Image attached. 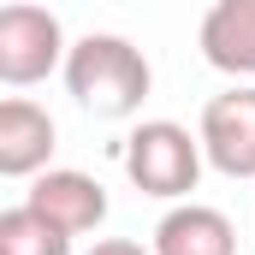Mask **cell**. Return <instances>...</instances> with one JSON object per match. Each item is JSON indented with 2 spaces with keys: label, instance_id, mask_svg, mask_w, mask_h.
I'll list each match as a JSON object with an SVG mask.
<instances>
[{
  "label": "cell",
  "instance_id": "6da1fadb",
  "mask_svg": "<svg viewBox=\"0 0 255 255\" xmlns=\"http://www.w3.org/2000/svg\"><path fill=\"white\" fill-rule=\"evenodd\" d=\"M65 89L83 113L95 119H130L142 113L148 89H154V71L142 60V48L130 36H113V30H89L71 42L65 54Z\"/></svg>",
  "mask_w": 255,
  "mask_h": 255
},
{
  "label": "cell",
  "instance_id": "7a4b0ae2",
  "mask_svg": "<svg viewBox=\"0 0 255 255\" xmlns=\"http://www.w3.org/2000/svg\"><path fill=\"white\" fill-rule=\"evenodd\" d=\"M202 136H190L178 119H142L125 136V172L154 202H184L202 178Z\"/></svg>",
  "mask_w": 255,
  "mask_h": 255
},
{
  "label": "cell",
  "instance_id": "3957f363",
  "mask_svg": "<svg viewBox=\"0 0 255 255\" xmlns=\"http://www.w3.org/2000/svg\"><path fill=\"white\" fill-rule=\"evenodd\" d=\"M65 24L48 6H30V0H12L0 12V83L6 89H30L42 77L65 71Z\"/></svg>",
  "mask_w": 255,
  "mask_h": 255
},
{
  "label": "cell",
  "instance_id": "277c9868",
  "mask_svg": "<svg viewBox=\"0 0 255 255\" xmlns=\"http://www.w3.org/2000/svg\"><path fill=\"white\" fill-rule=\"evenodd\" d=\"M202 154L226 178H255V83H232L202 107Z\"/></svg>",
  "mask_w": 255,
  "mask_h": 255
},
{
  "label": "cell",
  "instance_id": "5b68a950",
  "mask_svg": "<svg viewBox=\"0 0 255 255\" xmlns=\"http://www.w3.org/2000/svg\"><path fill=\"white\" fill-rule=\"evenodd\" d=\"M24 202H30L36 214H48L60 232H71V238H83V232H95V226L107 220V190H101V178L71 172V166L36 172L30 190H24Z\"/></svg>",
  "mask_w": 255,
  "mask_h": 255
},
{
  "label": "cell",
  "instance_id": "8992f818",
  "mask_svg": "<svg viewBox=\"0 0 255 255\" xmlns=\"http://www.w3.org/2000/svg\"><path fill=\"white\" fill-rule=\"evenodd\" d=\"M54 142H60V130H54V113L48 107H36L30 95H6L0 101V172L6 178L48 172Z\"/></svg>",
  "mask_w": 255,
  "mask_h": 255
},
{
  "label": "cell",
  "instance_id": "52a82bcc",
  "mask_svg": "<svg viewBox=\"0 0 255 255\" xmlns=\"http://www.w3.org/2000/svg\"><path fill=\"white\" fill-rule=\"evenodd\" d=\"M196 48L226 77H255V0H214L202 12Z\"/></svg>",
  "mask_w": 255,
  "mask_h": 255
},
{
  "label": "cell",
  "instance_id": "ba28073f",
  "mask_svg": "<svg viewBox=\"0 0 255 255\" xmlns=\"http://www.w3.org/2000/svg\"><path fill=\"white\" fill-rule=\"evenodd\" d=\"M154 255H238V226L208 202H172L154 226Z\"/></svg>",
  "mask_w": 255,
  "mask_h": 255
},
{
  "label": "cell",
  "instance_id": "9c48e42d",
  "mask_svg": "<svg viewBox=\"0 0 255 255\" xmlns=\"http://www.w3.org/2000/svg\"><path fill=\"white\" fill-rule=\"evenodd\" d=\"M0 255H71V232H60L30 202H18L0 214Z\"/></svg>",
  "mask_w": 255,
  "mask_h": 255
},
{
  "label": "cell",
  "instance_id": "30bf717a",
  "mask_svg": "<svg viewBox=\"0 0 255 255\" xmlns=\"http://www.w3.org/2000/svg\"><path fill=\"white\" fill-rule=\"evenodd\" d=\"M89 255H154V250H142V244H130V238H95Z\"/></svg>",
  "mask_w": 255,
  "mask_h": 255
}]
</instances>
